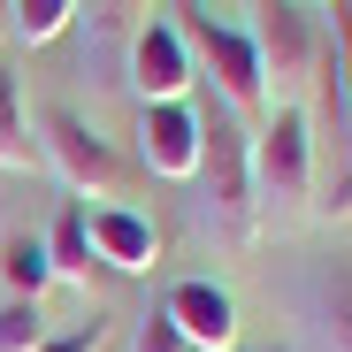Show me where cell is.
I'll return each mask as SVG.
<instances>
[{"mask_svg": "<svg viewBox=\"0 0 352 352\" xmlns=\"http://www.w3.org/2000/svg\"><path fill=\"white\" fill-rule=\"evenodd\" d=\"M199 214L230 245H261V199H253V131L230 107H199Z\"/></svg>", "mask_w": 352, "mask_h": 352, "instance_id": "obj_1", "label": "cell"}, {"mask_svg": "<svg viewBox=\"0 0 352 352\" xmlns=\"http://www.w3.org/2000/svg\"><path fill=\"white\" fill-rule=\"evenodd\" d=\"M253 199L261 222H299L314 207V123L299 100H283L253 131Z\"/></svg>", "mask_w": 352, "mask_h": 352, "instance_id": "obj_2", "label": "cell"}, {"mask_svg": "<svg viewBox=\"0 0 352 352\" xmlns=\"http://www.w3.org/2000/svg\"><path fill=\"white\" fill-rule=\"evenodd\" d=\"M184 38H192V62L214 77L222 107H230V115H261L268 77H261V46H253V31H238V23H214L207 8H192Z\"/></svg>", "mask_w": 352, "mask_h": 352, "instance_id": "obj_3", "label": "cell"}, {"mask_svg": "<svg viewBox=\"0 0 352 352\" xmlns=\"http://www.w3.org/2000/svg\"><path fill=\"white\" fill-rule=\"evenodd\" d=\"M38 161H54V176L77 192V199H123V168H115L107 138L69 107H46L38 115Z\"/></svg>", "mask_w": 352, "mask_h": 352, "instance_id": "obj_4", "label": "cell"}, {"mask_svg": "<svg viewBox=\"0 0 352 352\" xmlns=\"http://www.w3.org/2000/svg\"><path fill=\"white\" fill-rule=\"evenodd\" d=\"M192 85H199V62H192V38H184V23H138V38H131V92H138V107H153V100H192Z\"/></svg>", "mask_w": 352, "mask_h": 352, "instance_id": "obj_5", "label": "cell"}, {"mask_svg": "<svg viewBox=\"0 0 352 352\" xmlns=\"http://www.w3.org/2000/svg\"><path fill=\"white\" fill-rule=\"evenodd\" d=\"M138 161L161 176V184H192L199 176V107L192 100L138 107Z\"/></svg>", "mask_w": 352, "mask_h": 352, "instance_id": "obj_6", "label": "cell"}, {"mask_svg": "<svg viewBox=\"0 0 352 352\" xmlns=\"http://www.w3.org/2000/svg\"><path fill=\"white\" fill-rule=\"evenodd\" d=\"M253 46H261V77H276L283 92L314 77V23L299 16V0H261V23H253Z\"/></svg>", "mask_w": 352, "mask_h": 352, "instance_id": "obj_7", "label": "cell"}, {"mask_svg": "<svg viewBox=\"0 0 352 352\" xmlns=\"http://www.w3.org/2000/svg\"><path fill=\"white\" fill-rule=\"evenodd\" d=\"M161 314L176 322V337H184L192 352H230V344H238V299H230L214 276H184L168 291Z\"/></svg>", "mask_w": 352, "mask_h": 352, "instance_id": "obj_8", "label": "cell"}, {"mask_svg": "<svg viewBox=\"0 0 352 352\" xmlns=\"http://www.w3.org/2000/svg\"><path fill=\"white\" fill-rule=\"evenodd\" d=\"M85 230H92V253H100L115 276H146V268L161 261V230H153L146 214H131V207H92Z\"/></svg>", "mask_w": 352, "mask_h": 352, "instance_id": "obj_9", "label": "cell"}, {"mask_svg": "<svg viewBox=\"0 0 352 352\" xmlns=\"http://www.w3.org/2000/svg\"><path fill=\"white\" fill-rule=\"evenodd\" d=\"M307 307H314L322 344H329V352H352V261H322V268H314Z\"/></svg>", "mask_w": 352, "mask_h": 352, "instance_id": "obj_10", "label": "cell"}, {"mask_svg": "<svg viewBox=\"0 0 352 352\" xmlns=\"http://www.w3.org/2000/svg\"><path fill=\"white\" fill-rule=\"evenodd\" d=\"M46 261H54V276H62V283L92 291V268H100V253H92V230H85V207H69L62 222H54V238H46Z\"/></svg>", "mask_w": 352, "mask_h": 352, "instance_id": "obj_11", "label": "cell"}, {"mask_svg": "<svg viewBox=\"0 0 352 352\" xmlns=\"http://www.w3.org/2000/svg\"><path fill=\"white\" fill-rule=\"evenodd\" d=\"M0 168H38V138H31V115H23V92H16V69L0 62Z\"/></svg>", "mask_w": 352, "mask_h": 352, "instance_id": "obj_12", "label": "cell"}, {"mask_svg": "<svg viewBox=\"0 0 352 352\" xmlns=\"http://www.w3.org/2000/svg\"><path fill=\"white\" fill-rule=\"evenodd\" d=\"M0 283H8L16 299H38V291L54 283V261H46V238H31V230H16V238L0 245Z\"/></svg>", "mask_w": 352, "mask_h": 352, "instance_id": "obj_13", "label": "cell"}, {"mask_svg": "<svg viewBox=\"0 0 352 352\" xmlns=\"http://www.w3.org/2000/svg\"><path fill=\"white\" fill-rule=\"evenodd\" d=\"M77 23L92 31V46H131L138 23H153V0H77Z\"/></svg>", "mask_w": 352, "mask_h": 352, "instance_id": "obj_14", "label": "cell"}, {"mask_svg": "<svg viewBox=\"0 0 352 352\" xmlns=\"http://www.w3.org/2000/svg\"><path fill=\"white\" fill-rule=\"evenodd\" d=\"M8 16H16V38L23 46H54L77 23V0H8Z\"/></svg>", "mask_w": 352, "mask_h": 352, "instance_id": "obj_15", "label": "cell"}, {"mask_svg": "<svg viewBox=\"0 0 352 352\" xmlns=\"http://www.w3.org/2000/svg\"><path fill=\"white\" fill-rule=\"evenodd\" d=\"M38 344H46L38 299H8V307H0V352H38Z\"/></svg>", "mask_w": 352, "mask_h": 352, "instance_id": "obj_16", "label": "cell"}, {"mask_svg": "<svg viewBox=\"0 0 352 352\" xmlns=\"http://www.w3.org/2000/svg\"><path fill=\"white\" fill-rule=\"evenodd\" d=\"M123 352H192V344L176 337V322H168V314H138V322H131V344H123Z\"/></svg>", "mask_w": 352, "mask_h": 352, "instance_id": "obj_17", "label": "cell"}, {"mask_svg": "<svg viewBox=\"0 0 352 352\" xmlns=\"http://www.w3.org/2000/svg\"><path fill=\"white\" fill-rule=\"evenodd\" d=\"M38 352H107V314L92 307V314L77 322V329H62V337H46Z\"/></svg>", "mask_w": 352, "mask_h": 352, "instance_id": "obj_18", "label": "cell"}, {"mask_svg": "<svg viewBox=\"0 0 352 352\" xmlns=\"http://www.w3.org/2000/svg\"><path fill=\"white\" fill-rule=\"evenodd\" d=\"M337 100L352 115V0H337Z\"/></svg>", "mask_w": 352, "mask_h": 352, "instance_id": "obj_19", "label": "cell"}, {"mask_svg": "<svg viewBox=\"0 0 352 352\" xmlns=\"http://www.w3.org/2000/svg\"><path fill=\"white\" fill-rule=\"evenodd\" d=\"M230 352H283V344H230Z\"/></svg>", "mask_w": 352, "mask_h": 352, "instance_id": "obj_20", "label": "cell"}, {"mask_svg": "<svg viewBox=\"0 0 352 352\" xmlns=\"http://www.w3.org/2000/svg\"><path fill=\"white\" fill-rule=\"evenodd\" d=\"M299 8H314V0H299ZM329 8H337V0H329Z\"/></svg>", "mask_w": 352, "mask_h": 352, "instance_id": "obj_21", "label": "cell"}]
</instances>
